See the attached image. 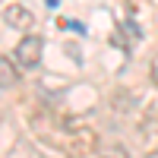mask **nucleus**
<instances>
[{"mask_svg": "<svg viewBox=\"0 0 158 158\" xmlns=\"http://www.w3.org/2000/svg\"><path fill=\"white\" fill-rule=\"evenodd\" d=\"M149 76H152V85H158V44H155L152 60H149Z\"/></svg>", "mask_w": 158, "mask_h": 158, "instance_id": "nucleus-6", "label": "nucleus"}, {"mask_svg": "<svg viewBox=\"0 0 158 158\" xmlns=\"http://www.w3.org/2000/svg\"><path fill=\"white\" fill-rule=\"evenodd\" d=\"M16 82H19V67L0 54V89H13Z\"/></svg>", "mask_w": 158, "mask_h": 158, "instance_id": "nucleus-4", "label": "nucleus"}, {"mask_svg": "<svg viewBox=\"0 0 158 158\" xmlns=\"http://www.w3.org/2000/svg\"><path fill=\"white\" fill-rule=\"evenodd\" d=\"M142 158H158V146H152V149H146V155Z\"/></svg>", "mask_w": 158, "mask_h": 158, "instance_id": "nucleus-7", "label": "nucleus"}, {"mask_svg": "<svg viewBox=\"0 0 158 158\" xmlns=\"http://www.w3.org/2000/svg\"><path fill=\"white\" fill-rule=\"evenodd\" d=\"M29 127H32V133L41 139L44 146L57 149V152H63V155H67L70 142H73L76 130H79L70 117H60V114H54V111H35V114L29 117Z\"/></svg>", "mask_w": 158, "mask_h": 158, "instance_id": "nucleus-1", "label": "nucleus"}, {"mask_svg": "<svg viewBox=\"0 0 158 158\" xmlns=\"http://www.w3.org/2000/svg\"><path fill=\"white\" fill-rule=\"evenodd\" d=\"M98 158H130L120 146H104V149H98Z\"/></svg>", "mask_w": 158, "mask_h": 158, "instance_id": "nucleus-5", "label": "nucleus"}, {"mask_svg": "<svg viewBox=\"0 0 158 158\" xmlns=\"http://www.w3.org/2000/svg\"><path fill=\"white\" fill-rule=\"evenodd\" d=\"M3 22L13 25V29H19V32H29L35 25V16L22 3H10V6H3Z\"/></svg>", "mask_w": 158, "mask_h": 158, "instance_id": "nucleus-3", "label": "nucleus"}, {"mask_svg": "<svg viewBox=\"0 0 158 158\" xmlns=\"http://www.w3.org/2000/svg\"><path fill=\"white\" fill-rule=\"evenodd\" d=\"M41 51H44V38L41 35H25L16 44V51H13V60H16L22 70H35L38 63H41Z\"/></svg>", "mask_w": 158, "mask_h": 158, "instance_id": "nucleus-2", "label": "nucleus"}]
</instances>
